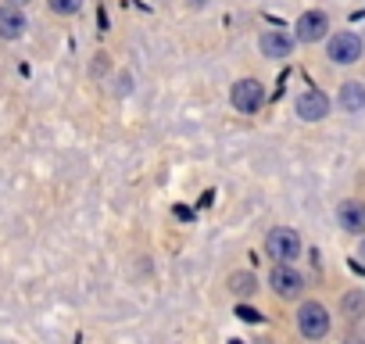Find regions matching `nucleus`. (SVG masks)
<instances>
[{"label":"nucleus","instance_id":"19","mask_svg":"<svg viewBox=\"0 0 365 344\" xmlns=\"http://www.w3.org/2000/svg\"><path fill=\"white\" fill-rule=\"evenodd\" d=\"M11 4H15V8H19V4H29V0H11Z\"/></svg>","mask_w":365,"mask_h":344},{"label":"nucleus","instance_id":"13","mask_svg":"<svg viewBox=\"0 0 365 344\" xmlns=\"http://www.w3.org/2000/svg\"><path fill=\"white\" fill-rule=\"evenodd\" d=\"M340 315L361 319V315H365V294H361V290H347V294L340 298Z\"/></svg>","mask_w":365,"mask_h":344},{"label":"nucleus","instance_id":"18","mask_svg":"<svg viewBox=\"0 0 365 344\" xmlns=\"http://www.w3.org/2000/svg\"><path fill=\"white\" fill-rule=\"evenodd\" d=\"M344 344H365V340H361V337H351V340H344Z\"/></svg>","mask_w":365,"mask_h":344},{"label":"nucleus","instance_id":"15","mask_svg":"<svg viewBox=\"0 0 365 344\" xmlns=\"http://www.w3.org/2000/svg\"><path fill=\"white\" fill-rule=\"evenodd\" d=\"M237 315H240L244 323H258V319H262V312H258V308H247V305H240V308H237Z\"/></svg>","mask_w":365,"mask_h":344},{"label":"nucleus","instance_id":"14","mask_svg":"<svg viewBox=\"0 0 365 344\" xmlns=\"http://www.w3.org/2000/svg\"><path fill=\"white\" fill-rule=\"evenodd\" d=\"M54 15H76L83 8V0H47Z\"/></svg>","mask_w":365,"mask_h":344},{"label":"nucleus","instance_id":"8","mask_svg":"<svg viewBox=\"0 0 365 344\" xmlns=\"http://www.w3.org/2000/svg\"><path fill=\"white\" fill-rule=\"evenodd\" d=\"M294 108H297V118L301 122H322L329 115V97L322 90H304Z\"/></svg>","mask_w":365,"mask_h":344},{"label":"nucleus","instance_id":"11","mask_svg":"<svg viewBox=\"0 0 365 344\" xmlns=\"http://www.w3.org/2000/svg\"><path fill=\"white\" fill-rule=\"evenodd\" d=\"M336 104H340L344 115H358V111H365V86H361V83H344L340 93H336Z\"/></svg>","mask_w":365,"mask_h":344},{"label":"nucleus","instance_id":"9","mask_svg":"<svg viewBox=\"0 0 365 344\" xmlns=\"http://www.w3.org/2000/svg\"><path fill=\"white\" fill-rule=\"evenodd\" d=\"M336 223H340V230H347L354 237H365V201H354V198L340 201L336 205Z\"/></svg>","mask_w":365,"mask_h":344},{"label":"nucleus","instance_id":"4","mask_svg":"<svg viewBox=\"0 0 365 344\" xmlns=\"http://www.w3.org/2000/svg\"><path fill=\"white\" fill-rule=\"evenodd\" d=\"M230 101H233L237 111H244V115H258L262 104H265V86H262L258 79H240V83H233Z\"/></svg>","mask_w":365,"mask_h":344},{"label":"nucleus","instance_id":"7","mask_svg":"<svg viewBox=\"0 0 365 344\" xmlns=\"http://www.w3.org/2000/svg\"><path fill=\"white\" fill-rule=\"evenodd\" d=\"M329 61H336V65H354L358 58H361V40L354 36V33H336V36H329Z\"/></svg>","mask_w":365,"mask_h":344},{"label":"nucleus","instance_id":"10","mask_svg":"<svg viewBox=\"0 0 365 344\" xmlns=\"http://www.w3.org/2000/svg\"><path fill=\"white\" fill-rule=\"evenodd\" d=\"M22 33H26V15L15 4H4L0 8V40H19Z\"/></svg>","mask_w":365,"mask_h":344},{"label":"nucleus","instance_id":"16","mask_svg":"<svg viewBox=\"0 0 365 344\" xmlns=\"http://www.w3.org/2000/svg\"><path fill=\"white\" fill-rule=\"evenodd\" d=\"M187 4H190V8H205V4H208V0H187Z\"/></svg>","mask_w":365,"mask_h":344},{"label":"nucleus","instance_id":"3","mask_svg":"<svg viewBox=\"0 0 365 344\" xmlns=\"http://www.w3.org/2000/svg\"><path fill=\"white\" fill-rule=\"evenodd\" d=\"M269 287H272L276 298L290 301V298H301V294H304V276H301L290 262H283V265H272V273H269Z\"/></svg>","mask_w":365,"mask_h":344},{"label":"nucleus","instance_id":"17","mask_svg":"<svg viewBox=\"0 0 365 344\" xmlns=\"http://www.w3.org/2000/svg\"><path fill=\"white\" fill-rule=\"evenodd\" d=\"M358 258H361V262H365V241H361V244H358Z\"/></svg>","mask_w":365,"mask_h":344},{"label":"nucleus","instance_id":"6","mask_svg":"<svg viewBox=\"0 0 365 344\" xmlns=\"http://www.w3.org/2000/svg\"><path fill=\"white\" fill-rule=\"evenodd\" d=\"M294 36L290 33H283V29H265L262 36H258V51L269 58V61H283V58H290L294 54Z\"/></svg>","mask_w":365,"mask_h":344},{"label":"nucleus","instance_id":"1","mask_svg":"<svg viewBox=\"0 0 365 344\" xmlns=\"http://www.w3.org/2000/svg\"><path fill=\"white\" fill-rule=\"evenodd\" d=\"M265 255L276 258V265L294 262V258L301 255V237H297V230H290V226H272V230L265 233Z\"/></svg>","mask_w":365,"mask_h":344},{"label":"nucleus","instance_id":"5","mask_svg":"<svg viewBox=\"0 0 365 344\" xmlns=\"http://www.w3.org/2000/svg\"><path fill=\"white\" fill-rule=\"evenodd\" d=\"M326 33H329V19L322 11H304L297 19V26H294V40L297 44H319V40H326Z\"/></svg>","mask_w":365,"mask_h":344},{"label":"nucleus","instance_id":"20","mask_svg":"<svg viewBox=\"0 0 365 344\" xmlns=\"http://www.w3.org/2000/svg\"><path fill=\"white\" fill-rule=\"evenodd\" d=\"M233 344H240V340H233Z\"/></svg>","mask_w":365,"mask_h":344},{"label":"nucleus","instance_id":"2","mask_svg":"<svg viewBox=\"0 0 365 344\" xmlns=\"http://www.w3.org/2000/svg\"><path fill=\"white\" fill-rule=\"evenodd\" d=\"M297 330H301V337H308V340H322V337L329 333V312H326V305H319V301H301V308H297Z\"/></svg>","mask_w":365,"mask_h":344},{"label":"nucleus","instance_id":"12","mask_svg":"<svg viewBox=\"0 0 365 344\" xmlns=\"http://www.w3.org/2000/svg\"><path fill=\"white\" fill-rule=\"evenodd\" d=\"M258 290V276L255 273H233L230 276V294L233 298H255Z\"/></svg>","mask_w":365,"mask_h":344}]
</instances>
